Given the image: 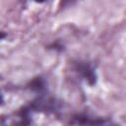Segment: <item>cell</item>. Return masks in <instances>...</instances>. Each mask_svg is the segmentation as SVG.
I'll return each instance as SVG.
<instances>
[{
	"instance_id": "1",
	"label": "cell",
	"mask_w": 126,
	"mask_h": 126,
	"mask_svg": "<svg viewBox=\"0 0 126 126\" xmlns=\"http://www.w3.org/2000/svg\"><path fill=\"white\" fill-rule=\"evenodd\" d=\"M74 71L85 80L90 86H94L96 83V73L94 65L87 61H77L73 64Z\"/></svg>"
},
{
	"instance_id": "2",
	"label": "cell",
	"mask_w": 126,
	"mask_h": 126,
	"mask_svg": "<svg viewBox=\"0 0 126 126\" xmlns=\"http://www.w3.org/2000/svg\"><path fill=\"white\" fill-rule=\"evenodd\" d=\"M110 123L111 121L106 118L93 117L86 113L76 114L69 121V124H75V125H101V124H110Z\"/></svg>"
},
{
	"instance_id": "3",
	"label": "cell",
	"mask_w": 126,
	"mask_h": 126,
	"mask_svg": "<svg viewBox=\"0 0 126 126\" xmlns=\"http://www.w3.org/2000/svg\"><path fill=\"white\" fill-rule=\"evenodd\" d=\"M29 88L32 91L38 93L39 94H44L45 90H46V82L42 77H36L32 81L30 82Z\"/></svg>"
},
{
	"instance_id": "4",
	"label": "cell",
	"mask_w": 126,
	"mask_h": 126,
	"mask_svg": "<svg viewBox=\"0 0 126 126\" xmlns=\"http://www.w3.org/2000/svg\"><path fill=\"white\" fill-rule=\"evenodd\" d=\"M34 1H36V2H44L46 0H34Z\"/></svg>"
}]
</instances>
